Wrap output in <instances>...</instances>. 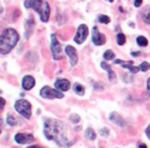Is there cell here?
Listing matches in <instances>:
<instances>
[{"label":"cell","mask_w":150,"mask_h":148,"mask_svg":"<svg viewBox=\"0 0 150 148\" xmlns=\"http://www.w3.org/2000/svg\"><path fill=\"white\" fill-rule=\"evenodd\" d=\"M45 136L49 140H54L58 145H69V139L67 137V130L65 126L57 120L49 118L45 122V129H44Z\"/></svg>","instance_id":"1"},{"label":"cell","mask_w":150,"mask_h":148,"mask_svg":"<svg viewBox=\"0 0 150 148\" xmlns=\"http://www.w3.org/2000/svg\"><path fill=\"white\" fill-rule=\"evenodd\" d=\"M20 40L18 33L12 28L5 29L0 35V53L7 54L13 49Z\"/></svg>","instance_id":"2"},{"label":"cell","mask_w":150,"mask_h":148,"mask_svg":"<svg viewBox=\"0 0 150 148\" xmlns=\"http://www.w3.org/2000/svg\"><path fill=\"white\" fill-rule=\"evenodd\" d=\"M24 5L26 8H32L40 16V20L47 23L50 18V6L47 1L44 0H25Z\"/></svg>","instance_id":"3"},{"label":"cell","mask_w":150,"mask_h":148,"mask_svg":"<svg viewBox=\"0 0 150 148\" xmlns=\"http://www.w3.org/2000/svg\"><path fill=\"white\" fill-rule=\"evenodd\" d=\"M14 108L16 110L20 113L21 115H23L25 118L29 120L32 115V105L26 99H18L14 103Z\"/></svg>","instance_id":"4"},{"label":"cell","mask_w":150,"mask_h":148,"mask_svg":"<svg viewBox=\"0 0 150 148\" xmlns=\"http://www.w3.org/2000/svg\"><path fill=\"white\" fill-rule=\"evenodd\" d=\"M40 95L45 99H61L64 97L62 92L55 90V89L49 87V86H44L40 91Z\"/></svg>","instance_id":"5"},{"label":"cell","mask_w":150,"mask_h":148,"mask_svg":"<svg viewBox=\"0 0 150 148\" xmlns=\"http://www.w3.org/2000/svg\"><path fill=\"white\" fill-rule=\"evenodd\" d=\"M50 48H51V53L52 57L55 60H59L62 58V47H61L59 41L57 40L56 36L54 34L51 35V44H50Z\"/></svg>","instance_id":"6"},{"label":"cell","mask_w":150,"mask_h":148,"mask_svg":"<svg viewBox=\"0 0 150 148\" xmlns=\"http://www.w3.org/2000/svg\"><path fill=\"white\" fill-rule=\"evenodd\" d=\"M88 34H89V29L86 25L82 24L79 26V28L77 30V33L74 38V41L77 44H82L88 37Z\"/></svg>","instance_id":"7"},{"label":"cell","mask_w":150,"mask_h":148,"mask_svg":"<svg viewBox=\"0 0 150 148\" xmlns=\"http://www.w3.org/2000/svg\"><path fill=\"white\" fill-rule=\"evenodd\" d=\"M92 42L96 46L104 45L105 42H106L105 36L102 33H100V31H99L97 27H94L92 29Z\"/></svg>","instance_id":"8"},{"label":"cell","mask_w":150,"mask_h":148,"mask_svg":"<svg viewBox=\"0 0 150 148\" xmlns=\"http://www.w3.org/2000/svg\"><path fill=\"white\" fill-rule=\"evenodd\" d=\"M113 63H115V64H122V67H125V69H128L131 74H137L140 71V67H139L133 65L134 62H133L132 60L124 61V60H122V59H115V60H113Z\"/></svg>","instance_id":"9"},{"label":"cell","mask_w":150,"mask_h":148,"mask_svg":"<svg viewBox=\"0 0 150 148\" xmlns=\"http://www.w3.org/2000/svg\"><path fill=\"white\" fill-rule=\"evenodd\" d=\"M64 51H65V53H67V55L69 57L71 65V67H75L78 62V59H79L78 58V52H77V50H76V48L73 47L71 45H67V47H65Z\"/></svg>","instance_id":"10"},{"label":"cell","mask_w":150,"mask_h":148,"mask_svg":"<svg viewBox=\"0 0 150 148\" xmlns=\"http://www.w3.org/2000/svg\"><path fill=\"white\" fill-rule=\"evenodd\" d=\"M14 140L18 144H29L31 142H34L35 138L31 134H22V133H18V134H16L14 136Z\"/></svg>","instance_id":"11"},{"label":"cell","mask_w":150,"mask_h":148,"mask_svg":"<svg viewBox=\"0 0 150 148\" xmlns=\"http://www.w3.org/2000/svg\"><path fill=\"white\" fill-rule=\"evenodd\" d=\"M35 84H36V81L32 76H25L22 80V87L26 91H29V90H31V89H33Z\"/></svg>","instance_id":"12"},{"label":"cell","mask_w":150,"mask_h":148,"mask_svg":"<svg viewBox=\"0 0 150 148\" xmlns=\"http://www.w3.org/2000/svg\"><path fill=\"white\" fill-rule=\"evenodd\" d=\"M54 85H55V88L58 89L61 92H65L71 88V82L67 79H57Z\"/></svg>","instance_id":"13"},{"label":"cell","mask_w":150,"mask_h":148,"mask_svg":"<svg viewBox=\"0 0 150 148\" xmlns=\"http://www.w3.org/2000/svg\"><path fill=\"white\" fill-rule=\"evenodd\" d=\"M109 120L113 123V124H117V126L120 127H126L127 124H126V120L122 118V117L120 115L117 113H111L109 115Z\"/></svg>","instance_id":"14"},{"label":"cell","mask_w":150,"mask_h":148,"mask_svg":"<svg viewBox=\"0 0 150 148\" xmlns=\"http://www.w3.org/2000/svg\"><path fill=\"white\" fill-rule=\"evenodd\" d=\"M101 64V67H102L103 69H105V71L107 72V75H108V79L110 80V81H113V80L115 79V77H117V75H115V73L112 71V69H111V67L108 64V63H106L105 61H102V62L100 63Z\"/></svg>","instance_id":"15"},{"label":"cell","mask_w":150,"mask_h":148,"mask_svg":"<svg viewBox=\"0 0 150 148\" xmlns=\"http://www.w3.org/2000/svg\"><path fill=\"white\" fill-rule=\"evenodd\" d=\"M141 16H142L143 22L150 26V7H145L141 12Z\"/></svg>","instance_id":"16"},{"label":"cell","mask_w":150,"mask_h":148,"mask_svg":"<svg viewBox=\"0 0 150 148\" xmlns=\"http://www.w3.org/2000/svg\"><path fill=\"white\" fill-rule=\"evenodd\" d=\"M74 91H75L76 94L80 95V96H83L85 94V87L83 85H81V84L76 83L74 85Z\"/></svg>","instance_id":"17"},{"label":"cell","mask_w":150,"mask_h":148,"mask_svg":"<svg viewBox=\"0 0 150 148\" xmlns=\"http://www.w3.org/2000/svg\"><path fill=\"white\" fill-rule=\"evenodd\" d=\"M136 41H137V44H138L140 47H146V46L148 45V40H147V38L144 37V36H139Z\"/></svg>","instance_id":"18"},{"label":"cell","mask_w":150,"mask_h":148,"mask_svg":"<svg viewBox=\"0 0 150 148\" xmlns=\"http://www.w3.org/2000/svg\"><path fill=\"white\" fill-rule=\"evenodd\" d=\"M85 137L89 140H95L96 139V133L94 132V130L91 128H88L85 131Z\"/></svg>","instance_id":"19"},{"label":"cell","mask_w":150,"mask_h":148,"mask_svg":"<svg viewBox=\"0 0 150 148\" xmlns=\"http://www.w3.org/2000/svg\"><path fill=\"white\" fill-rule=\"evenodd\" d=\"M115 57V52H113L112 50H110V49L106 50V51L103 53V58H104L105 60H112Z\"/></svg>","instance_id":"20"},{"label":"cell","mask_w":150,"mask_h":148,"mask_svg":"<svg viewBox=\"0 0 150 148\" xmlns=\"http://www.w3.org/2000/svg\"><path fill=\"white\" fill-rule=\"evenodd\" d=\"M117 42L120 46L125 45V43H126V36L122 33H119L117 35Z\"/></svg>","instance_id":"21"},{"label":"cell","mask_w":150,"mask_h":148,"mask_svg":"<svg viewBox=\"0 0 150 148\" xmlns=\"http://www.w3.org/2000/svg\"><path fill=\"white\" fill-rule=\"evenodd\" d=\"M140 71L142 72H147L148 69H150V63L147 62V61H143L142 63L140 64Z\"/></svg>","instance_id":"22"},{"label":"cell","mask_w":150,"mask_h":148,"mask_svg":"<svg viewBox=\"0 0 150 148\" xmlns=\"http://www.w3.org/2000/svg\"><path fill=\"white\" fill-rule=\"evenodd\" d=\"M98 21L101 23V24H108V23L110 22V18H109V16H104V14H101V16H99Z\"/></svg>","instance_id":"23"},{"label":"cell","mask_w":150,"mask_h":148,"mask_svg":"<svg viewBox=\"0 0 150 148\" xmlns=\"http://www.w3.org/2000/svg\"><path fill=\"white\" fill-rule=\"evenodd\" d=\"M6 122H7V124L9 125V126H16V120L12 117L11 115H7V120H6Z\"/></svg>","instance_id":"24"},{"label":"cell","mask_w":150,"mask_h":148,"mask_svg":"<svg viewBox=\"0 0 150 148\" xmlns=\"http://www.w3.org/2000/svg\"><path fill=\"white\" fill-rule=\"evenodd\" d=\"M69 120H71V122L74 123V124H78L81 118H80V117L78 115H71V118H69Z\"/></svg>","instance_id":"25"},{"label":"cell","mask_w":150,"mask_h":148,"mask_svg":"<svg viewBox=\"0 0 150 148\" xmlns=\"http://www.w3.org/2000/svg\"><path fill=\"white\" fill-rule=\"evenodd\" d=\"M100 134L102 135V136H108L109 135V130L106 128H103L102 130L100 131Z\"/></svg>","instance_id":"26"},{"label":"cell","mask_w":150,"mask_h":148,"mask_svg":"<svg viewBox=\"0 0 150 148\" xmlns=\"http://www.w3.org/2000/svg\"><path fill=\"white\" fill-rule=\"evenodd\" d=\"M5 103H6L5 99L2 98V97H0V111H1L2 109H3V107L5 106Z\"/></svg>","instance_id":"27"},{"label":"cell","mask_w":150,"mask_h":148,"mask_svg":"<svg viewBox=\"0 0 150 148\" xmlns=\"http://www.w3.org/2000/svg\"><path fill=\"white\" fill-rule=\"evenodd\" d=\"M143 0H135L134 1V6L135 7H140L141 4H142Z\"/></svg>","instance_id":"28"},{"label":"cell","mask_w":150,"mask_h":148,"mask_svg":"<svg viewBox=\"0 0 150 148\" xmlns=\"http://www.w3.org/2000/svg\"><path fill=\"white\" fill-rule=\"evenodd\" d=\"M146 136L150 139V125L147 127V129H146Z\"/></svg>","instance_id":"29"},{"label":"cell","mask_w":150,"mask_h":148,"mask_svg":"<svg viewBox=\"0 0 150 148\" xmlns=\"http://www.w3.org/2000/svg\"><path fill=\"white\" fill-rule=\"evenodd\" d=\"M147 91L150 92V78L147 79Z\"/></svg>","instance_id":"30"},{"label":"cell","mask_w":150,"mask_h":148,"mask_svg":"<svg viewBox=\"0 0 150 148\" xmlns=\"http://www.w3.org/2000/svg\"><path fill=\"white\" fill-rule=\"evenodd\" d=\"M140 52H132V53H131V55L132 56H138V55H140Z\"/></svg>","instance_id":"31"},{"label":"cell","mask_w":150,"mask_h":148,"mask_svg":"<svg viewBox=\"0 0 150 148\" xmlns=\"http://www.w3.org/2000/svg\"><path fill=\"white\" fill-rule=\"evenodd\" d=\"M2 126H3V120L0 118V133H1V131H2Z\"/></svg>","instance_id":"32"},{"label":"cell","mask_w":150,"mask_h":148,"mask_svg":"<svg viewBox=\"0 0 150 148\" xmlns=\"http://www.w3.org/2000/svg\"><path fill=\"white\" fill-rule=\"evenodd\" d=\"M139 148H147V146L142 143V144H139Z\"/></svg>","instance_id":"33"},{"label":"cell","mask_w":150,"mask_h":148,"mask_svg":"<svg viewBox=\"0 0 150 148\" xmlns=\"http://www.w3.org/2000/svg\"><path fill=\"white\" fill-rule=\"evenodd\" d=\"M28 148H40L39 146H30V147H28Z\"/></svg>","instance_id":"34"}]
</instances>
